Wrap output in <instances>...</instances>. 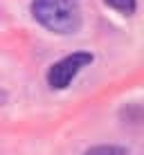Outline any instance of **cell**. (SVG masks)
Here are the masks:
<instances>
[{
    "instance_id": "2",
    "label": "cell",
    "mask_w": 144,
    "mask_h": 155,
    "mask_svg": "<svg viewBox=\"0 0 144 155\" xmlns=\"http://www.w3.org/2000/svg\"><path fill=\"white\" fill-rule=\"evenodd\" d=\"M90 63H92V54L90 52H72V54L63 56L61 61H56L47 70V85L52 90H65L72 83V79L83 68H88Z\"/></svg>"
},
{
    "instance_id": "3",
    "label": "cell",
    "mask_w": 144,
    "mask_h": 155,
    "mask_svg": "<svg viewBox=\"0 0 144 155\" xmlns=\"http://www.w3.org/2000/svg\"><path fill=\"white\" fill-rule=\"evenodd\" d=\"M108 7H113L115 12H119V14H124V16H131V14H135V7H137V2L135 0H104Z\"/></svg>"
},
{
    "instance_id": "4",
    "label": "cell",
    "mask_w": 144,
    "mask_h": 155,
    "mask_svg": "<svg viewBox=\"0 0 144 155\" xmlns=\"http://www.w3.org/2000/svg\"><path fill=\"white\" fill-rule=\"evenodd\" d=\"M83 155H129V153H126V148H122V146L104 144V146H92V148H88Z\"/></svg>"
},
{
    "instance_id": "1",
    "label": "cell",
    "mask_w": 144,
    "mask_h": 155,
    "mask_svg": "<svg viewBox=\"0 0 144 155\" xmlns=\"http://www.w3.org/2000/svg\"><path fill=\"white\" fill-rule=\"evenodd\" d=\"M32 16L54 34H74L81 25V14L72 0H32Z\"/></svg>"
}]
</instances>
